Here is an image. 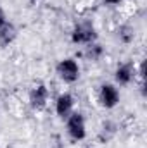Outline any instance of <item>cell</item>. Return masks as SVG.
Segmentation results:
<instances>
[{"label": "cell", "instance_id": "5", "mask_svg": "<svg viewBox=\"0 0 147 148\" xmlns=\"http://www.w3.org/2000/svg\"><path fill=\"white\" fill-rule=\"evenodd\" d=\"M49 97H50L49 86H47L45 83H37V84L30 90V95H28L30 107L37 112H42L47 107V103H49Z\"/></svg>", "mask_w": 147, "mask_h": 148}, {"label": "cell", "instance_id": "9", "mask_svg": "<svg viewBox=\"0 0 147 148\" xmlns=\"http://www.w3.org/2000/svg\"><path fill=\"white\" fill-rule=\"evenodd\" d=\"M116 133H118V126H116V122H112V121H106V122H102V126H101V129H99V141L101 143H107L111 141L114 136H116Z\"/></svg>", "mask_w": 147, "mask_h": 148}, {"label": "cell", "instance_id": "8", "mask_svg": "<svg viewBox=\"0 0 147 148\" xmlns=\"http://www.w3.org/2000/svg\"><path fill=\"white\" fill-rule=\"evenodd\" d=\"M17 36V28L9 21V23H5L2 28H0V45L2 47H9L14 40Z\"/></svg>", "mask_w": 147, "mask_h": 148}, {"label": "cell", "instance_id": "6", "mask_svg": "<svg viewBox=\"0 0 147 148\" xmlns=\"http://www.w3.org/2000/svg\"><path fill=\"white\" fill-rule=\"evenodd\" d=\"M137 76V69L133 62H119L114 69V81L119 86H128Z\"/></svg>", "mask_w": 147, "mask_h": 148}, {"label": "cell", "instance_id": "4", "mask_svg": "<svg viewBox=\"0 0 147 148\" xmlns=\"http://www.w3.org/2000/svg\"><path fill=\"white\" fill-rule=\"evenodd\" d=\"M119 100H121V93L114 83H102L99 86V103L104 109L107 110L116 109L119 105Z\"/></svg>", "mask_w": 147, "mask_h": 148}, {"label": "cell", "instance_id": "14", "mask_svg": "<svg viewBox=\"0 0 147 148\" xmlns=\"http://www.w3.org/2000/svg\"><path fill=\"white\" fill-rule=\"evenodd\" d=\"M85 148H92V147H85Z\"/></svg>", "mask_w": 147, "mask_h": 148}, {"label": "cell", "instance_id": "2", "mask_svg": "<svg viewBox=\"0 0 147 148\" xmlns=\"http://www.w3.org/2000/svg\"><path fill=\"white\" fill-rule=\"evenodd\" d=\"M66 133H68L69 140L74 143L83 141L87 138V121L81 112L73 110L66 117Z\"/></svg>", "mask_w": 147, "mask_h": 148}, {"label": "cell", "instance_id": "13", "mask_svg": "<svg viewBox=\"0 0 147 148\" xmlns=\"http://www.w3.org/2000/svg\"><path fill=\"white\" fill-rule=\"evenodd\" d=\"M106 5H111V7H116V5H119V3H123L125 0H102Z\"/></svg>", "mask_w": 147, "mask_h": 148}, {"label": "cell", "instance_id": "12", "mask_svg": "<svg viewBox=\"0 0 147 148\" xmlns=\"http://www.w3.org/2000/svg\"><path fill=\"white\" fill-rule=\"evenodd\" d=\"M5 23H9V19H7V14H5L3 7L0 5V28H2V26H3Z\"/></svg>", "mask_w": 147, "mask_h": 148}, {"label": "cell", "instance_id": "11", "mask_svg": "<svg viewBox=\"0 0 147 148\" xmlns=\"http://www.w3.org/2000/svg\"><path fill=\"white\" fill-rule=\"evenodd\" d=\"M118 40L121 41V43H132L133 40H135V29L130 26V24H121L119 28H118Z\"/></svg>", "mask_w": 147, "mask_h": 148}, {"label": "cell", "instance_id": "7", "mask_svg": "<svg viewBox=\"0 0 147 148\" xmlns=\"http://www.w3.org/2000/svg\"><path fill=\"white\" fill-rule=\"evenodd\" d=\"M74 109V97L69 93V91H64L61 93L57 98H55V103H54V110H55V115L59 119H66Z\"/></svg>", "mask_w": 147, "mask_h": 148}, {"label": "cell", "instance_id": "1", "mask_svg": "<svg viewBox=\"0 0 147 148\" xmlns=\"http://www.w3.org/2000/svg\"><path fill=\"white\" fill-rule=\"evenodd\" d=\"M97 38H99L97 29H95L94 23H90V21L76 23L73 26V29H71V33H69L71 43L73 45H81V47H87V45L97 41Z\"/></svg>", "mask_w": 147, "mask_h": 148}, {"label": "cell", "instance_id": "10", "mask_svg": "<svg viewBox=\"0 0 147 148\" xmlns=\"http://www.w3.org/2000/svg\"><path fill=\"white\" fill-rule=\"evenodd\" d=\"M85 57H87L88 60H92V62H99V60L104 57V47H102L101 43H97V41L87 45V47H85Z\"/></svg>", "mask_w": 147, "mask_h": 148}, {"label": "cell", "instance_id": "3", "mask_svg": "<svg viewBox=\"0 0 147 148\" xmlns=\"http://www.w3.org/2000/svg\"><path fill=\"white\" fill-rule=\"evenodd\" d=\"M55 73L59 76L61 81L68 83V84H73L80 79V74H81V67L78 64V60L74 57H64L57 62L55 66Z\"/></svg>", "mask_w": 147, "mask_h": 148}]
</instances>
